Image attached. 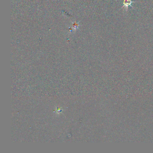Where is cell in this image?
I'll return each mask as SVG.
<instances>
[{
    "label": "cell",
    "instance_id": "obj_1",
    "mask_svg": "<svg viewBox=\"0 0 153 153\" xmlns=\"http://www.w3.org/2000/svg\"><path fill=\"white\" fill-rule=\"evenodd\" d=\"M137 2L138 1H132L131 0H123V6L122 7V9L124 7H125L126 9V11H128L129 6L131 7L132 8H133V7H132L131 4H132V3Z\"/></svg>",
    "mask_w": 153,
    "mask_h": 153
}]
</instances>
